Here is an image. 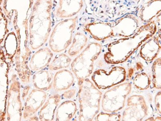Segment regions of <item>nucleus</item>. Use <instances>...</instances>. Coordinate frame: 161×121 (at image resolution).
Here are the masks:
<instances>
[{"instance_id": "nucleus-24", "label": "nucleus", "mask_w": 161, "mask_h": 121, "mask_svg": "<svg viewBox=\"0 0 161 121\" xmlns=\"http://www.w3.org/2000/svg\"><path fill=\"white\" fill-rule=\"evenodd\" d=\"M133 84L138 90L141 91L147 90L150 86V77L145 72L137 74L134 77Z\"/></svg>"}, {"instance_id": "nucleus-31", "label": "nucleus", "mask_w": 161, "mask_h": 121, "mask_svg": "<svg viewBox=\"0 0 161 121\" xmlns=\"http://www.w3.org/2000/svg\"><path fill=\"white\" fill-rule=\"evenodd\" d=\"M134 69L132 68H130L128 70V72H127V77L130 79L132 77V75L134 74Z\"/></svg>"}, {"instance_id": "nucleus-30", "label": "nucleus", "mask_w": 161, "mask_h": 121, "mask_svg": "<svg viewBox=\"0 0 161 121\" xmlns=\"http://www.w3.org/2000/svg\"><path fill=\"white\" fill-rule=\"evenodd\" d=\"M31 87L29 86H26L24 87L22 94V99L24 101H25V98L26 97L27 95L29 94L30 91H31Z\"/></svg>"}, {"instance_id": "nucleus-8", "label": "nucleus", "mask_w": 161, "mask_h": 121, "mask_svg": "<svg viewBox=\"0 0 161 121\" xmlns=\"http://www.w3.org/2000/svg\"><path fill=\"white\" fill-rule=\"evenodd\" d=\"M126 71L122 66H114L108 70L99 69L92 74L91 80L99 90H106L123 83L126 79Z\"/></svg>"}, {"instance_id": "nucleus-33", "label": "nucleus", "mask_w": 161, "mask_h": 121, "mask_svg": "<svg viewBox=\"0 0 161 121\" xmlns=\"http://www.w3.org/2000/svg\"><path fill=\"white\" fill-rule=\"evenodd\" d=\"M3 0H0V6L1 5L2 3Z\"/></svg>"}, {"instance_id": "nucleus-14", "label": "nucleus", "mask_w": 161, "mask_h": 121, "mask_svg": "<svg viewBox=\"0 0 161 121\" xmlns=\"http://www.w3.org/2000/svg\"><path fill=\"white\" fill-rule=\"evenodd\" d=\"M161 31L156 36H152L140 46L139 55L143 60L150 62L155 60L161 51Z\"/></svg>"}, {"instance_id": "nucleus-27", "label": "nucleus", "mask_w": 161, "mask_h": 121, "mask_svg": "<svg viewBox=\"0 0 161 121\" xmlns=\"http://www.w3.org/2000/svg\"><path fill=\"white\" fill-rule=\"evenodd\" d=\"M7 33V19L3 13L1 8H0V45L4 40Z\"/></svg>"}, {"instance_id": "nucleus-25", "label": "nucleus", "mask_w": 161, "mask_h": 121, "mask_svg": "<svg viewBox=\"0 0 161 121\" xmlns=\"http://www.w3.org/2000/svg\"><path fill=\"white\" fill-rule=\"evenodd\" d=\"M152 83L157 89L161 88V58H157L152 66Z\"/></svg>"}, {"instance_id": "nucleus-5", "label": "nucleus", "mask_w": 161, "mask_h": 121, "mask_svg": "<svg viewBox=\"0 0 161 121\" xmlns=\"http://www.w3.org/2000/svg\"><path fill=\"white\" fill-rule=\"evenodd\" d=\"M102 49L101 44L91 43L71 62V70L78 81L91 76L93 72L95 61L101 54Z\"/></svg>"}, {"instance_id": "nucleus-29", "label": "nucleus", "mask_w": 161, "mask_h": 121, "mask_svg": "<svg viewBox=\"0 0 161 121\" xmlns=\"http://www.w3.org/2000/svg\"><path fill=\"white\" fill-rule=\"evenodd\" d=\"M154 103L155 104L156 108L157 110L159 115L161 116V91H159L156 94L154 99Z\"/></svg>"}, {"instance_id": "nucleus-28", "label": "nucleus", "mask_w": 161, "mask_h": 121, "mask_svg": "<svg viewBox=\"0 0 161 121\" xmlns=\"http://www.w3.org/2000/svg\"><path fill=\"white\" fill-rule=\"evenodd\" d=\"M76 90L75 89H68L62 93L61 98L64 99H70L73 98L76 94Z\"/></svg>"}, {"instance_id": "nucleus-10", "label": "nucleus", "mask_w": 161, "mask_h": 121, "mask_svg": "<svg viewBox=\"0 0 161 121\" xmlns=\"http://www.w3.org/2000/svg\"><path fill=\"white\" fill-rule=\"evenodd\" d=\"M47 98L45 91L32 89L29 92L25 100L22 108V118L25 120L38 121L36 114L40 110Z\"/></svg>"}, {"instance_id": "nucleus-13", "label": "nucleus", "mask_w": 161, "mask_h": 121, "mask_svg": "<svg viewBox=\"0 0 161 121\" xmlns=\"http://www.w3.org/2000/svg\"><path fill=\"white\" fill-rule=\"evenodd\" d=\"M83 29L96 41H104L113 38L112 21L93 20L84 25Z\"/></svg>"}, {"instance_id": "nucleus-15", "label": "nucleus", "mask_w": 161, "mask_h": 121, "mask_svg": "<svg viewBox=\"0 0 161 121\" xmlns=\"http://www.w3.org/2000/svg\"><path fill=\"white\" fill-rule=\"evenodd\" d=\"M54 54L50 48L43 47L38 49L29 60V67L31 72H36L44 69L52 60Z\"/></svg>"}, {"instance_id": "nucleus-19", "label": "nucleus", "mask_w": 161, "mask_h": 121, "mask_svg": "<svg viewBox=\"0 0 161 121\" xmlns=\"http://www.w3.org/2000/svg\"><path fill=\"white\" fill-rule=\"evenodd\" d=\"M75 82L74 74L70 70L63 69L55 73L53 79L52 88L56 92L68 90Z\"/></svg>"}, {"instance_id": "nucleus-7", "label": "nucleus", "mask_w": 161, "mask_h": 121, "mask_svg": "<svg viewBox=\"0 0 161 121\" xmlns=\"http://www.w3.org/2000/svg\"><path fill=\"white\" fill-rule=\"evenodd\" d=\"M131 90L132 85L130 82L121 83L111 87L102 97V109L110 113L121 110L125 107L126 98Z\"/></svg>"}, {"instance_id": "nucleus-17", "label": "nucleus", "mask_w": 161, "mask_h": 121, "mask_svg": "<svg viewBox=\"0 0 161 121\" xmlns=\"http://www.w3.org/2000/svg\"><path fill=\"white\" fill-rule=\"evenodd\" d=\"M161 0H148L139 9L138 16L141 21L148 24L161 13Z\"/></svg>"}, {"instance_id": "nucleus-6", "label": "nucleus", "mask_w": 161, "mask_h": 121, "mask_svg": "<svg viewBox=\"0 0 161 121\" xmlns=\"http://www.w3.org/2000/svg\"><path fill=\"white\" fill-rule=\"evenodd\" d=\"M77 21L75 16L64 19L55 25L49 36V47L53 52L61 53L70 46Z\"/></svg>"}, {"instance_id": "nucleus-2", "label": "nucleus", "mask_w": 161, "mask_h": 121, "mask_svg": "<svg viewBox=\"0 0 161 121\" xmlns=\"http://www.w3.org/2000/svg\"><path fill=\"white\" fill-rule=\"evenodd\" d=\"M52 7V0H36L34 3L28 24L32 50H37L48 41L51 32Z\"/></svg>"}, {"instance_id": "nucleus-26", "label": "nucleus", "mask_w": 161, "mask_h": 121, "mask_svg": "<svg viewBox=\"0 0 161 121\" xmlns=\"http://www.w3.org/2000/svg\"><path fill=\"white\" fill-rule=\"evenodd\" d=\"M121 115L117 112H101L98 113L93 121H120Z\"/></svg>"}, {"instance_id": "nucleus-23", "label": "nucleus", "mask_w": 161, "mask_h": 121, "mask_svg": "<svg viewBox=\"0 0 161 121\" xmlns=\"http://www.w3.org/2000/svg\"><path fill=\"white\" fill-rule=\"evenodd\" d=\"M71 63V59L69 55L64 54H58L51 62L48 68L51 71L61 70L69 67Z\"/></svg>"}, {"instance_id": "nucleus-18", "label": "nucleus", "mask_w": 161, "mask_h": 121, "mask_svg": "<svg viewBox=\"0 0 161 121\" xmlns=\"http://www.w3.org/2000/svg\"><path fill=\"white\" fill-rule=\"evenodd\" d=\"M61 99V96L58 93L50 96L39 110V120L41 121L54 120L56 110L60 104Z\"/></svg>"}, {"instance_id": "nucleus-12", "label": "nucleus", "mask_w": 161, "mask_h": 121, "mask_svg": "<svg viewBox=\"0 0 161 121\" xmlns=\"http://www.w3.org/2000/svg\"><path fill=\"white\" fill-rule=\"evenodd\" d=\"M113 38L131 36L140 27V20L134 14H127L112 21Z\"/></svg>"}, {"instance_id": "nucleus-32", "label": "nucleus", "mask_w": 161, "mask_h": 121, "mask_svg": "<svg viewBox=\"0 0 161 121\" xmlns=\"http://www.w3.org/2000/svg\"><path fill=\"white\" fill-rule=\"evenodd\" d=\"M136 67L137 71H140V70H142L143 68V65L140 62H138L136 64Z\"/></svg>"}, {"instance_id": "nucleus-22", "label": "nucleus", "mask_w": 161, "mask_h": 121, "mask_svg": "<svg viewBox=\"0 0 161 121\" xmlns=\"http://www.w3.org/2000/svg\"><path fill=\"white\" fill-rule=\"evenodd\" d=\"M87 37L80 32H77L73 37V40L68 50V55L70 57L76 56L86 47Z\"/></svg>"}, {"instance_id": "nucleus-4", "label": "nucleus", "mask_w": 161, "mask_h": 121, "mask_svg": "<svg viewBox=\"0 0 161 121\" xmlns=\"http://www.w3.org/2000/svg\"><path fill=\"white\" fill-rule=\"evenodd\" d=\"M78 84L80 106L78 120L93 121L100 110L102 92L88 78L78 80Z\"/></svg>"}, {"instance_id": "nucleus-11", "label": "nucleus", "mask_w": 161, "mask_h": 121, "mask_svg": "<svg viewBox=\"0 0 161 121\" xmlns=\"http://www.w3.org/2000/svg\"><path fill=\"white\" fill-rule=\"evenodd\" d=\"M8 120L20 121L22 117V104L20 99V85L15 76L12 78L8 93L7 109Z\"/></svg>"}, {"instance_id": "nucleus-20", "label": "nucleus", "mask_w": 161, "mask_h": 121, "mask_svg": "<svg viewBox=\"0 0 161 121\" xmlns=\"http://www.w3.org/2000/svg\"><path fill=\"white\" fill-rule=\"evenodd\" d=\"M53 79L51 71L43 69L35 72L32 77V82L35 89L47 91L52 88Z\"/></svg>"}, {"instance_id": "nucleus-1", "label": "nucleus", "mask_w": 161, "mask_h": 121, "mask_svg": "<svg viewBox=\"0 0 161 121\" xmlns=\"http://www.w3.org/2000/svg\"><path fill=\"white\" fill-rule=\"evenodd\" d=\"M157 26L155 21L140 26L133 35L114 41L108 45L104 60L109 64H119L126 61L148 39L155 35Z\"/></svg>"}, {"instance_id": "nucleus-3", "label": "nucleus", "mask_w": 161, "mask_h": 121, "mask_svg": "<svg viewBox=\"0 0 161 121\" xmlns=\"http://www.w3.org/2000/svg\"><path fill=\"white\" fill-rule=\"evenodd\" d=\"M92 14L104 18L116 19L139 10L146 0H83Z\"/></svg>"}, {"instance_id": "nucleus-9", "label": "nucleus", "mask_w": 161, "mask_h": 121, "mask_svg": "<svg viewBox=\"0 0 161 121\" xmlns=\"http://www.w3.org/2000/svg\"><path fill=\"white\" fill-rule=\"evenodd\" d=\"M148 114V107L143 96L134 94L127 99L126 107L121 115L124 121H141Z\"/></svg>"}, {"instance_id": "nucleus-21", "label": "nucleus", "mask_w": 161, "mask_h": 121, "mask_svg": "<svg viewBox=\"0 0 161 121\" xmlns=\"http://www.w3.org/2000/svg\"><path fill=\"white\" fill-rule=\"evenodd\" d=\"M77 104L75 101L67 100L58 105L56 112V121H71L76 115Z\"/></svg>"}, {"instance_id": "nucleus-16", "label": "nucleus", "mask_w": 161, "mask_h": 121, "mask_svg": "<svg viewBox=\"0 0 161 121\" xmlns=\"http://www.w3.org/2000/svg\"><path fill=\"white\" fill-rule=\"evenodd\" d=\"M84 4L83 0H58L56 16L59 18H73L81 11Z\"/></svg>"}]
</instances>
